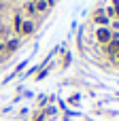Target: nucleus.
Segmentation results:
<instances>
[{
    "label": "nucleus",
    "instance_id": "f257e3e1",
    "mask_svg": "<svg viewBox=\"0 0 119 121\" xmlns=\"http://www.w3.org/2000/svg\"><path fill=\"white\" fill-rule=\"evenodd\" d=\"M96 38H98L102 45H109V43L113 40V34H111V30H109V28H98V32H96Z\"/></svg>",
    "mask_w": 119,
    "mask_h": 121
},
{
    "label": "nucleus",
    "instance_id": "f03ea898",
    "mask_svg": "<svg viewBox=\"0 0 119 121\" xmlns=\"http://www.w3.org/2000/svg\"><path fill=\"white\" fill-rule=\"evenodd\" d=\"M51 4H53V0H34V9L38 13H47Z\"/></svg>",
    "mask_w": 119,
    "mask_h": 121
},
{
    "label": "nucleus",
    "instance_id": "7ed1b4c3",
    "mask_svg": "<svg viewBox=\"0 0 119 121\" xmlns=\"http://www.w3.org/2000/svg\"><path fill=\"white\" fill-rule=\"evenodd\" d=\"M21 34H32L34 32V21L32 19H26L23 23H21V30H19Z\"/></svg>",
    "mask_w": 119,
    "mask_h": 121
},
{
    "label": "nucleus",
    "instance_id": "20e7f679",
    "mask_svg": "<svg viewBox=\"0 0 119 121\" xmlns=\"http://www.w3.org/2000/svg\"><path fill=\"white\" fill-rule=\"evenodd\" d=\"M94 21H96V23H100V26L104 28V26L109 23V17H106V13H102V11H98V13L94 15Z\"/></svg>",
    "mask_w": 119,
    "mask_h": 121
},
{
    "label": "nucleus",
    "instance_id": "39448f33",
    "mask_svg": "<svg viewBox=\"0 0 119 121\" xmlns=\"http://www.w3.org/2000/svg\"><path fill=\"white\" fill-rule=\"evenodd\" d=\"M23 11H26V13H28V15H34V11H36V9H34V2H28V4H26V9H23Z\"/></svg>",
    "mask_w": 119,
    "mask_h": 121
},
{
    "label": "nucleus",
    "instance_id": "423d86ee",
    "mask_svg": "<svg viewBox=\"0 0 119 121\" xmlns=\"http://www.w3.org/2000/svg\"><path fill=\"white\" fill-rule=\"evenodd\" d=\"M21 23H23V19H21V15H17V17H15V30H17V32L21 30Z\"/></svg>",
    "mask_w": 119,
    "mask_h": 121
},
{
    "label": "nucleus",
    "instance_id": "0eeeda50",
    "mask_svg": "<svg viewBox=\"0 0 119 121\" xmlns=\"http://www.w3.org/2000/svg\"><path fill=\"white\" fill-rule=\"evenodd\" d=\"M15 47H17V38H13V40H9V45H6V49H9V51H13Z\"/></svg>",
    "mask_w": 119,
    "mask_h": 121
},
{
    "label": "nucleus",
    "instance_id": "6e6552de",
    "mask_svg": "<svg viewBox=\"0 0 119 121\" xmlns=\"http://www.w3.org/2000/svg\"><path fill=\"white\" fill-rule=\"evenodd\" d=\"M2 49H4V45H2V43H0V51H2Z\"/></svg>",
    "mask_w": 119,
    "mask_h": 121
}]
</instances>
